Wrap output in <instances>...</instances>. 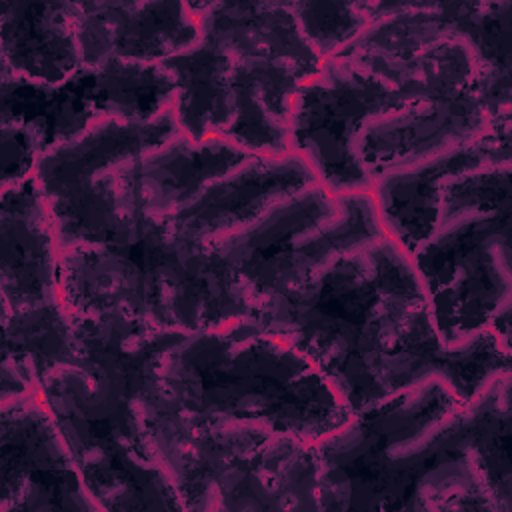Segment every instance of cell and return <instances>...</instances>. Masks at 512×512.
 I'll return each instance as SVG.
<instances>
[{
    "instance_id": "cell-4",
    "label": "cell",
    "mask_w": 512,
    "mask_h": 512,
    "mask_svg": "<svg viewBox=\"0 0 512 512\" xmlns=\"http://www.w3.org/2000/svg\"><path fill=\"white\" fill-rule=\"evenodd\" d=\"M142 416L184 510H320L314 444L258 420L190 426L164 394Z\"/></svg>"
},
{
    "instance_id": "cell-1",
    "label": "cell",
    "mask_w": 512,
    "mask_h": 512,
    "mask_svg": "<svg viewBox=\"0 0 512 512\" xmlns=\"http://www.w3.org/2000/svg\"><path fill=\"white\" fill-rule=\"evenodd\" d=\"M78 366H60L40 396L102 510H164L174 490L144 430L158 400L166 354L188 332L126 312L72 316Z\"/></svg>"
},
{
    "instance_id": "cell-6",
    "label": "cell",
    "mask_w": 512,
    "mask_h": 512,
    "mask_svg": "<svg viewBox=\"0 0 512 512\" xmlns=\"http://www.w3.org/2000/svg\"><path fill=\"white\" fill-rule=\"evenodd\" d=\"M382 236L386 232L372 192L332 194L316 182L210 246L242 276L260 304Z\"/></svg>"
},
{
    "instance_id": "cell-10",
    "label": "cell",
    "mask_w": 512,
    "mask_h": 512,
    "mask_svg": "<svg viewBox=\"0 0 512 512\" xmlns=\"http://www.w3.org/2000/svg\"><path fill=\"white\" fill-rule=\"evenodd\" d=\"M100 510L40 392L0 402V512Z\"/></svg>"
},
{
    "instance_id": "cell-14",
    "label": "cell",
    "mask_w": 512,
    "mask_h": 512,
    "mask_svg": "<svg viewBox=\"0 0 512 512\" xmlns=\"http://www.w3.org/2000/svg\"><path fill=\"white\" fill-rule=\"evenodd\" d=\"M316 182L314 168L294 150L254 154L162 224L178 238L212 244L250 226L272 206Z\"/></svg>"
},
{
    "instance_id": "cell-5",
    "label": "cell",
    "mask_w": 512,
    "mask_h": 512,
    "mask_svg": "<svg viewBox=\"0 0 512 512\" xmlns=\"http://www.w3.org/2000/svg\"><path fill=\"white\" fill-rule=\"evenodd\" d=\"M510 162L448 178L432 234L410 254L442 344L492 326L510 338Z\"/></svg>"
},
{
    "instance_id": "cell-2",
    "label": "cell",
    "mask_w": 512,
    "mask_h": 512,
    "mask_svg": "<svg viewBox=\"0 0 512 512\" xmlns=\"http://www.w3.org/2000/svg\"><path fill=\"white\" fill-rule=\"evenodd\" d=\"M422 302L428 296L412 256L382 236L264 298L254 320L308 356L358 412L386 398L380 360Z\"/></svg>"
},
{
    "instance_id": "cell-3",
    "label": "cell",
    "mask_w": 512,
    "mask_h": 512,
    "mask_svg": "<svg viewBox=\"0 0 512 512\" xmlns=\"http://www.w3.org/2000/svg\"><path fill=\"white\" fill-rule=\"evenodd\" d=\"M162 388L190 426L258 420L310 444L354 414L308 356L254 318L188 332L164 358Z\"/></svg>"
},
{
    "instance_id": "cell-15",
    "label": "cell",
    "mask_w": 512,
    "mask_h": 512,
    "mask_svg": "<svg viewBox=\"0 0 512 512\" xmlns=\"http://www.w3.org/2000/svg\"><path fill=\"white\" fill-rule=\"evenodd\" d=\"M152 248L174 328L198 332L256 316L252 290L210 244L178 238L156 220Z\"/></svg>"
},
{
    "instance_id": "cell-22",
    "label": "cell",
    "mask_w": 512,
    "mask_h": 512,
    "mask_svg": "<svg viewBox=\"0 0 512 512\" xmlns=\"http://www.w3.org/2000/svg\"><path fill=\"white\" fill-rule=\"evenodd\" d=\"M232 62L228 52L202 36L188 50L160 62L176 80L178 128L192 140L222 136L234 122Z\"/></svg>"
},
{
    "instance_id": "cell-12",
    "label": "cell",
    "mask_w": 512,
    "mask_h": 512,
    "mask_svg": "<svg viewBox=\"0 0 512 512\" xmlns=\"http://www.w3.org/2000/svg\"><path fill=\"white\" fill-rule=\"evenodd\" d=\"M502 372H510V338L486 326L458 344H442L428 302L408 312L380 360L386 396L434 376L450 388L458 404L470 402Z\"/></svg>"
},
{
    "instance_id": "cell-13",
    "label": "cell",
    "mask_w": 512,
    "mask_h": 512,
    "mask_svg": "<svg viewBox=\"0 0 512 512\" xmlns=\"http://www.w3.org/2000/svg\"><path fill=\"white\" fill-rule=\"evenodd\" d=\"M502 162H512L510 120L468 144L376 176L370 192L382 230L412 254L436 226L442 182Z\"/></svg>"
},
{
    "instance_id": "cell-23",
    "label": "cell",
    "mask_w": 512,
    "mask_h": 512,
    "mask_svg": "<svg viewBox=\"0 0 512 512\" xmlns=\"http://www.w3.org/2000/svg\"><path fill=\"white\" fill-rule=\"evenodd\" d=\"M2 362L16 366L38 390L48 372L78 366L72 316L62 302L2 316Z\"/></svg>"
},
{
    "instance_id": "cell-20",
    "label": "cell",
    "mask_w": 512,
    "mask_h": 512,
    "mask_svg": "<svg viewBox=\"0 0 512 512\" xmlns=\"http://www.w3.org/2000/svg\"><path fill=\"white\" fill-rule=\"evenodd\" d=\"M200 36L232 60H282L318 72L322 58L302 36L288 2H194Z\"/></svg>"
},
{
    "instance_id": "cell-19",
    "label": "cell",
    "mask_w": 512,
    "mask_h": 512,
    "mask_svg": "<svg viewBox=\"0 0 512 512\" xmlns=\"http://www.w3.org/2000/svg\"><path fill=\"white\" fill-rule=\"evenodd\" d=\"M78 2H0L2 78L62 84L82 70Z\"/></svg>"
},
{
    "instance_id": "cell-26",
    "label": "cell",
    "mask_w": 512,
    "mask_h": 512,
    "mask_svg": "<svg viewBox=\"0 0 512 512\" xmlns=\"http://www.w3.org/2000/svg\"><path fill=\"white\" fill-rule=\"evenodd\" d=\"M40 156L42 142L34 128L2 124V186L30 178Z\"/></svg>"
},
{
    "instance_id": "cell-17",
    "label": "cell",
    "mask_w": 512,
    "mask_h": 512,
    "mask_svg": "<svg viewBox=\"0 0 512 512\" xmlns=\"http://www.w3.org/2000/svg\"><path fill=\"white\" fill-rule=\"evenodd\" d=\"M0 244L2 316L62 302L58 238L34 174L2 186Z\"/></svg>"
},
{
    "instance_id": "cell-25",
    "label": "cell",
    "mask_w": 512,
    "mask_h": 512,
    "mask_svg": "<svg viewBox=\"0 0 512 512\" xmlns=\"http://www.w3.org/2000/svg\"><path fill=\"white\" fill-rule=\"evenodd\" d=\"M312 50L330 58L352 44L372 22L370 2H288Z\"/></svg>"
},
{
    "instance_id": "cell-21",
    "label": "cell",
    "mask_w": 512,
    "mask_h": 512,
    "mask_svg": "<svg viewBox=\"0 0 512 512\" xmlns=\"http://www.w3.org/2000/svg\"><path fill=\"white\" fill-rule=\"evenodd\" d=\"M2 124L36 130L42 154L82 136L100 116L94 108V72L78 70L62 84L2 78Z\"/></svg>"
},
{
    "instance_id": "cell-24",
    "label": "cell",
    "mask_w": 512,
    "mask_h": 512,
    "mask_svg": "<svg viewBox=\"0 0 512 512\" xmlns=\"http://www.w3.org/2000/svg\"><path fill=\"white\" fill-rule=\"evenodd\" d=\"M92 72V100L98 116L148 122L174 106L176 80L160 62L108 58Z\"/></svg>"
},
{
    "instance_id": "cell-11",
    "label": "cell",
    "mask_w": 512,
    "mask_h": 512,
    "mask_svg": "<svg viewBox=\"0 0 512 512\" xmlns=\"http://www.w3.org/2000/svg\"><path fill=\"white\" fill-rule=\"evenodd\" d=\"M480 82L482 78L462 90L430 94L366 120L354 140V156L366 176L374 182L388 170L468 144L510 120V114H492Z\"/></svg>"
},
{
    "instance_id": "cell-8",
    "label": "cell",
    "mask_w": 512,
    "mask_h": 512,
    "mask_svg": "<svg viewBox=\"0 0 512 512\" xmlns=\"http://www.w3.org/2000/svg\"><path fill=\"white\" fill-rule=\"evenodd\" d=\"M396 62L400 82L350 54H334L296 90L288 120L290 150L308 160L328 192H370L372 180L354 156V140L366 120L448 92L430 86L410 60Z\"/></svg>"
},
{
    "instance_id": "cell-16",
    "label": "cell",
    "mask_w": 512,
    "mask_h": 512,
    "mask_svg": "<svg viewBox=\"0 0 512 512\" xmlns=\"http://www.w3.org/2000/svg\"><path fill=\"white\" fill-rule=\"evenodd\" d=\"M78 50L84 70L108 58L162 62L194 46V2H78Z\"/></svg>"
},
{
    "instance_id": "cell-18",
    "label": "cell",
    "mask_w": 512,
    "mask_h": 512,
    "mask_svg": "<svg viewBox=\"0 0 512 512\" xmlns=\"http://www.w3.org/2000/svg\"><path fill=\"white\" fill-rule=\"evenodd\" d=\"M252 152L224 136L192 140L178 130L162 146L120 166L142 208L166 220L190 206L212 182L244 164Z\"/></svg>"
},
{
    "instance_id": "cell-9",
    "label": "cell",
    "mask_w": 512,
    "mask_h": 512,
    "mask_svg": "<svg viewBox=\"0 0 512 512\" xmlns=\"http://www.w3.org/2000/svg\"><path fill=\"white\" fill-rule=\"evenodd\" d=\"M370 12L372 22L342 52L410 60L458 38L472 46L490 80L512 86V2H370Z\"/></svg>"
},
{
    "instance_id": "cell-7",
    "label": "cell",
    "mask_w": 512,
    "mask_h": 512,
    "mask_svg": "<svg viewBox=\"0 0 512 512\" xmlns=\"http://www.w3.org/2000/svg\"><path fill=\"white\" fill-rule=\"evenodd\" d=\"M178 130L174 106L148 122L100 116L76 140L46 150L34 178L54 222L58 250L126 242L132 218L122 204L118 168L162 146Z\"/></svg>"
}]
</instances>
